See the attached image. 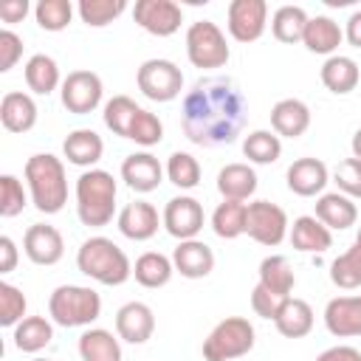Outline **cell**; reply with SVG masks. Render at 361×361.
<instances>
[{
	"mask_svg": "<svg viewBox=\"0 0 361 361\" xmlns=\"http://www.w3.org/2000/svg\"><path fill=\"white\" fill-rule=\"evenodd\" d=\"M324 327L336 338L361 336V293L358 296H333L324 305Z\"/></svg>",
	"mask_w": 361,
	"mask_h": 361,
	"instance_id": "19",
	"label": "cell"
},
{
	"mask_svg": "<svg viewBox=\"0 0 361 361\" xmlns=\"http://www.w3.org/2000/svg\"><path fill=\"white\" fill-rule=\"evenodd\" d=\"M257 333L245 316H226L212 327L203 338V358L206 361H234L254 350Z\"/></svg>",
	"mask_w": 361,
	"mask_h": 361,
	"instance_id": "6",
	"label": "cell"
},
{
	"mask_svg": "<svg viewBox=\"0 0 361 361\" xmlns=\"http://www.w3.org/2000/svg\"><path fill=\"white\" fill-rule=\"evenodd\" d=\"M186 56L195 68H223L231 56V48L217 23L195 20L186 28Z\"/></svg>",
	"mask_w": 361,
	"mask_h": 361,
	"instance_id": "7",
	"label": "cell"
},
{
	"mask_svg": "<svg viewBox=\"0 0 361 361\" xmlns=\"http://www.w3.org/2000/svg\"><path fill=\"white\" fill-rule=\"evenodd\" d=\"M262 288L279 293V296H290L293 285H296V274H293V265L288 257L282 254H271L259 262V279H257Z\"/></svg>",
	"mask_w": 361,
	"mask_h": 361,
	"instance_id": "34",
	"label": "cell"
},
{
	"mask_svg": "<svg viewBox=\"0 0 361 361\" xmlns=\"http://www.w3.org/2000/svg\"><path fill=\"white\" fill-rule=\"evenodd\" d=\"M37 116H39V110H37V102H34L31 93L8 90L0 99V124L8 133H28V130H34Z\"/></svg>",
	"mask_w": 361,
	"mask_h": 361,
	"instance_id": "21",
	"label": "cell"
},
{
	"mask_svg": "<svg viewBox=\"0 0 361 361\" xmlns=\"http://www.w3.org/2000/svg\"><path fill=\"white\" fill-rule=\"evenodd\" d=\"M344 39L353 48H361V8H355L344 23Z\"/></svg>",
	"mask_w": 361,
	"mask_h": 361,
	"instance_id": "52",
	"label": "cell"
},
{
	"mask_svg": "<svg viewBox=\"0 0 361 361\" xmlns=\"http://www.w3.org/2000/svg\"><path fill=\"white\" fill-rule=\"evenodd\" d=\"M350 147H353V158H358V161H361V127L353 133V141H350Z\"/></svg>",
	"mask_w": 361,
	"mask_h": 361,
	"instance_id": "53",
	"label": "cell"
},
{
	"mask_svg": "<svg viewBox=\"0 0 361 361\" xmlns=\"http://www.w3.org/2000/svg\"><path fill=\"white\" fill-rule=\"evenodd\" d=\"M17 259H20L17 243L8 234H3L0 237V274H11L17 268Z\"/></svg>",
	"mask_w": 361,
	"mask_h": 361,
	"instance_id": "49",
	"label": "cell"
},
{
	"mask_svg": "<svg viewBox=\"0 0 361 361\" xmlns=\"http://www.w3.org/2000/svg\"><path fill=\"white\" fill-rule=\"evenodd\" d=\"M172 274H175L172 257H166V254H161V251H144V254L135 259V265H133L135 282H138L141 288H149V290L169 285Z\"/></svg>",
	"mask_w": 361,
	"mask_h": 361,
	"instance_id": "29",
	"label": "cell"
},
{
	"mask_svg": "<svg viewBox=\"0 0 361 361\" xmlns=\"http://www.w3.org/2000/svg\"><path fill=\"white\" fill-rule=\"evenodd\" d=\"M116 178L107 169H85L76 178V214L82 226L102 228L116 214Z\"/></svg>",
	"mask_w": 361,
	"mask_h": 361,
	"instance_id": "4",
	"label": "cell"
},
{
	"mask_svg": "<svg viewBox=\"0 0 361 361\" xmlns=\"http://www.w3.org/2000/svg\"><path fill=\"white\" fill-rule=\"evenodd\" d=\"M135 82H138V90L149 99V102H175L183 90V73L180 68L172 62V59H147L141 62L138 73H135Z\"/></svg>",
	"mask_w": 361,
	"mask_h": 361,
	"instance_id": "8",
	"label": "cell"
},
{
	"mask_svg": "<svg viewBox=\"0 0 361 361\" xmlns=\"http://www.w3.org/2000/svg\"><path fill=\"white\" fill-rule=\"evenodd\" d=\"M164 175H166V169L161 166V161L152 155V152H133V155H127L124 161H121V180L133 189V192H141V195H147V192H155L158 186H161V180H164Z\"/></svg>",
	"mask_w": 361,
	"mask_h": 361,
	"instance_id": "18",
	"label": "cell"
},
{
	"mask_svg": "<svg viewBox=\"0 0 361 361\" xmlns=\"http://www.w3.org/2000/svg\"><path fill=\"white\" fill-rule=\"evenodd\" d=\"M25 293L11 285V282H0V324L3 327H17L25 319Z\"/></svg>",
	"mask_w": 361,
	"mask_h": 361,
	"instance_id": "43",
	"label": "cell"
},
{
	"mask_svg": "<svg viewBox=\"0 0 361 361\" xmlns=\"http://www.w3.org/2000/svg\"><path fill=\"white\" fill-rule=\"evenodd\" d=\"M31 361H51V358H31Z\"/></svg>",
	"mask_w": 361,
	"mask_h": 361,
	"instance_id": "54",
	"label": "cell"
},
{
	"mask_svg": "<svg viewBox=\"0 0 361 361\" xmlns=\"http://www.w3.org/2000/svg\"><path fill=\"white\" fill-rule=\"evenodd\" d=\"M316 217L330 231H344V228L355 226L358 206L353 203V197H347L341 192H324V195L316 197Z\"/></svg>",
	"mask_w": 361,
	"mask_h": 361,
	"instance_id": "28",
	"label": "cell"
},
{
	"mask_svg": "<svg viewBox=\"0 0 361 361\" xmlns=\"http://www.w3.org/2000/svg\"><path fill=\"white\" fill-rule=\"evenodd\" d=\"M319 79H322V85H324L330 93L347 96V93H353V90L358 87V82H361V68H358V62H355L353 56L333 54V56L324 59V65H322V71H319Z\"/></svg>",
	"mask_w": 361,
	"mask_h": 361,
	"instance_id": "24",
	"label": "cell"
},
{
	"mask_svg": "<svg viewBox=\"0 0 361 361\" xmlns=\"http://www.w3.org/2000/svg\"><path fill=\"white\" fill-rule=\"evenodd\" d=\"M330 279L341 290H353L361 285V240H353V245L330 262Z\"/></svg>",
	"mask_w": 361,
	"mask_h": 361,
	"instance_id": "38",
	"label": "cell"
},
{
	"mask_svg": "<svg viewBox=\"0 0 361 361\" xmlns=\"http://www.w3.org/2000/svg\"><path fill=\"white\" fill-rule=\"evenodd\" d=\"M226 25L237 42H257L268 25V3L265 0H231L226 11Z\"/></svg>",
	"mask_w": 361,
	"mask_h": 361,
	"instance_id": "12",
	"label": "cell"
},
{
	"mask_svg": "<svg viewBox=\"0 0 361 361\" xmlns=\"http://www.w3.org/2000/svg\"><path fill=\"white\" fill-rule=\"evenodd\" d=\"M155 333V313L147 302H127L116 310V336L127 344H147Z\"/></svg>",
	"mask_w": 361,
	"mask_h": 361,
	"instance_id": "16",
	"label": "cell"
},
{
	"mask_svg": "<svg viewBox=\"0 0 361 361\" xmlns=\"http://www.w3.org/2000/svg\"><path fill=\"white\" fill-rule=\"evenodd\" d=\"M271 127L279 138H299L310 127V107L302 99H279L271 107Z\"/></svg>",
	"mask_w": 361,
	"mask_h": 361,
	"instance_id": "22",
	"label": "cell"
},
{
	"mask_svg": "<svg viewBox=\"0 0 361 361\" xmlns=\"http://www.w3.org/2000/svg\"><path fill=\"white\" fill-rule=\"evenodd\" d=\"M355 240H361V228H358V234H355Z\"/></svg>",
	"mask_w": 361,
	"mask_h": 361,
	"instance_id": "55",
	"label": "cell"
},
{
	"mask_svg": "<svg viewBox=\"0 0 361 361\" xmlns=\"http://www.w3.org/2000/svg\"><path fill=\"white\" fill-rule=\"evenodd\" d=\"M31 195L23 189V183L14 175H0V217H17L28 206Z\"/></svg>",
	"mask_w": 361,
	"mask_h": 361,
	"instance_id": "44",
	"label": "cell"
},
{
	"mask_svg": "<svg viewBox=\"0 0 361 361\" xmlns=\"http://www.w3.org/2000/svg\"><path fill=\"white\" fill-rule=\"evenodd\" d=\"M341 42H344V28H341L333 17H327V14H316V17L307 20L302 45H305L310 54L333 56V54L338 51Z\"/></svg>",
	"mask_w": 361,
	"mask_h": 361,
	"instance_id": "26",
	"label": "cell"
},
{
	"mask_svg": "<svg viewBox=\"0 0 361 361\" xmlns=\"http://www.w3.org/2000/svg\"><path fill=\"white\" fill-rule=\"evenodd\" d=\"M34 20L42 31H65L73 20V3L71 0H39L34 6Z\"/></svg>",
	"mask_w": 361,
	"mask_h": 361,
	"instance_id": "40",
	"label": "cell"
},
{
	"mask_svg": "<svg viewBox=\"0 0 361 361\" xmlns=\"http://www.w3.org/2000/svg\"><path fill=\"white\" fill-rule=\"evenodd\" d=\"M11 338H14V347L20 350V353H39V350H45L48 344H51V338H54V324H51V319H45V316H25L17 327H14V333H11Z\"/></svg>",
	"mask_w": 361,
	"mask_h": 361,
	"instance_id": "32",
	"label": "cell"
},
{
	"mask_svg": "<svg viewBox=\"0 0 361 361\" xmlns=\"http://www.w3.org/2000/svg\"><path fill=\"white\" fill-rule=\"evenodd\" d=\"M288 189L299 197H316L324 195V186L330 183V169L322 158H296L285 172Z\"/></svg>",
	"mask_w": 361,
	"mask_h": 361,
	"instance_id": "17",
	"label": "cell"
},
{
	"mask_svg": "<svg viewBox=\"0 0 361 361\" xmlns=\"http://www.w3.org/2000/svg\"><path fill=\"white\" fill-rule=\"evenodd\" d=\"M124 11H127L124 0H79L76 3V14L90 28H104L113 20H118Z\"/></svg>",
	"mask_w": 361,
	"mask_h": 361,
	"instance_id": "39",
	"label": "cell"
},
{
	"mask_svg": "<svg viewBox=\"0 0 361 361\" xmlns=\"http://www.w3.org/2000/svg\"><path fill=\"white\" fill-rule=\"evenodd\" d=\"M172 265L175 274L186 279H203L214 271V251L203 240H180L172 251Z\"/></svg>",
	"mask_w": 361,
	"mask_h": 361,
	"instance_id": "20",
	"label": "cell"
},
{
	"mask_svg": "<svg viewBox=\"0 0 361 361\" xmlns=\"http://www.w3.org/2000/svg\"><path fill=\"white\" fill-rule=\"evenodd\" d=\"M62 152L73 166H85V169H96V164L104 155V141L96 130L79 127L73 133H68V138L62 141Z\"/></svg>",
	"mask_w": 361,
	"mask_h": 361,
	"instance_id": "25",
	"label": "cell"
},
{
	"mask_svg": "<svg viewBox=\"0 0 361 361\" xmlns=\"http://www.w3.org/2000/svg\"><path fill=\"white\" fill-rule=\"evenodd\" d=\"M23 175H25L28 195H31V203L37 206V212H42V214L62 212V206L68 203V175H65L62 158H56L51 152H37L25 161Z\"/></svg>",
	"mask_w": 361,
	"mask_h": 361,
	"instance_id": "2",
	"label": "cell"
},
{
	"mask_svg": "<svg viewBox=\"0 0 361 361\" xmlns=\"http://www.w3.org/2000/svg\"><path fill=\"white\" fill-rule=\"evenodd\" d=\"M23 251L34 265H56L65 257V240L56 226L51 223H34L23 234Z\"/></svg>",
	"mask_w": 361,
	"mask_h": 361,
	"instance_id": "14",
	"label": "cell"
},
{
	"mask_svg": "<svg viewBox=\"0 0 361 361\" xmlns=\"http://www.w3.org/2000/svg\"><path fill=\"white\" fill-rule=\"evenodd\" d=\"M25 85L31 93L37 96H48L56 87H62V76H59V65L54 56L48 54H34L25 62Z\"/></svg>",
	"mask_w": 361,
	"mask_h": 361,
	"instance_id": "31",
	"label": "cell"
},
{
	"mask_svg": "<svg viewBox=\"0 0 361 361\" xmlns=\"http://www.w3.org/2000/svg\"><path fill=\"white\" fill-rule=\"evenodd\" d=\"M290 231L288 214L282 206L271 203V200H254L245 209V234L268 248H276Z\"/></svg>",
	"mask_w": 361,
	"mask_h": 361,
	"instance_id": "9",
	"label": "cell"
},
{
	"mask_svg": "<svg viewBox=\"0 0 361 361\" xmlns=\"http://www.w3.org/2000/svg\"><path fill=\"white\" fill-rule=\"evenodd\" d=\"M138 104L130 99V96H113L107 104H104V124H107V130H113L116 135H121V138H127L130 135V127H133V121H135V116H138Z\"/></svg>",
	"mask_w": 361,
	"mask_h": 361,
	"instance_id": "41",
	"label": "cell"
},
{
	"mask_svg": "<svg viewBox=\"0 0 361 361\" xmlns=\"http://www.w3.org/2000/svg\"><path fill=\"white\" fill-rule=\"evenodd\" d=\"M288 299H290V296H279V293L262 288L259 282H257L254 290H251V307H254V313L262 316V319H271V322L279 316V310L285 307Z\"/></svg>",
	"mask_w": 361,
	"mask_h": 361,
	"instance_id": "47",
	"label": "cell"
},
{
	"mask_svg": "<svg viewBox=\"0 0 361 361\" xmlns=\"http://www.w3.org/2000/svg\"><path fill=\"white\" fill-rule=\"evenodd\" d=\"M127 138L135 141V144H141V147H155V144L164 141V121L155 113H149V110L141 107L138 116H135V121H133V127H130V135Z\"/></svg>",
	"mask_w": 361,
	"mask_h": 361,
	"instance_id": "45",
	"label": "cell"
},
{
	"mask_svg": "<svg viewBox=\"0 0 361 361\" xmlns=\"http://www.w3.org/2000/svg\"><path fill=\"white\" fill-rule=\"evenodd\" d=\"M166 178H169V183H175L178 189H195L197 183H200V164H197V158L195 155H189V152H172L169 158H166Z\"/></svg>",
	"mask_w": 361,
	"mask_h": 361,
	"instance_id": "42",
	"label": "cell"
},
{
	"mask_svg": "<svg viewBox=\"0 0 361 361\" xmlns=\"http://www.w3.org/2000/svg\"><path fill=\"white\" fill-rule=\"evenodd\" d=\"M307 11L302 6H279L271 17V34L285 42V45H293V42H302L305 37V28H307Z\"/></svg>",
	"mask_w": 361,
	"mask_h": 361,
	"instance_id": "35",
	"label": "cell"
},
{
	"mask_svg": "<svg viewBox=\"0 0 361 361\" xmlns=\"http://www.w3.org/2000/svg\"><path fill=\"white\" fill-rule=\"evenodd\" d=\"M316 361H361V350H355L350 344H336V347H327L324 353H319Z\"/></svg>",
	"mask_w": 361,
	"mask_h": 361,
	"instance_id": "51",
	"label": "cell"
},
{
	"mask_svg": "<svg viewBox=\"0 0 361 361\" xmlns=\"http://www.w3.org/2000/svg\"><path fill=\"white\" fill-rule=\"evenodd\" d=\"M333 183L338 186L341 195L347 197H361V161L358 158H344L333 169Z\"/></svg>",
	"mask_w": 361,
	"mask_h": 361,
	"instance_id": "46",
	"label": "cell"
},
{
	"mask_svg": "<svg viewBox=\"0 0 361 361\" xmlns=\"http://www.w3.org/2000/svg\"><path fill=\"white\" fill-rule=\"evenodd\" d=\"M313 322H316L313 307L305 299H296V296H290L285 302V307L279 310V316L274 319L279 336H285V338H305L313 330Z\"/></svg>",
	"mask_w": 361,
	"mask_h": 361,
	"instance_id": "30",
	"label": "cell"
},
{
	"mask_svg": "<svg viewBox=\"0 0 361 361\" xmlns=\"http://www.w3.org/2000/svg\"><path fill=\"white\" fill-rule=\"evenodd\" d=\"M23 56V37L11 28L0 31V73H8Z\"/></svg>",
	"mask_w": 361,
	"mask_h": 361,
	"instance_id": "48",
	"label": "cell"
},
{
	"mask_svg": "<svg viewBox=\"0 0 361 361\" xmlns=\"http://www.w3.org/2000/svg\"><path fill=\"white\" fill-rule=\"evenodd\" d=\"M259 186V178L254 172L251 164H226L220 172H217V192L223 195V200H248L254 197Z\"/></svg>",
	"mask_w": 361,
	"mask_h": 361,
	"instance_id": "27",
	"label": "cell"
},
{
	"mask_svg": "<svg viewBox=\"0 0 361 361\" xmlns=\"http://www.w3.org/2000/svg\"><path fill=\"white\" fill-rule=\"evenodd\" d=\"M248 121V99L231 76L197 79L180 104V127L197 147L214 149L234 144Z\"/></svg>",
	"mask_w": 361,
	"mask_h": 361,
	"instance_id": "1",
	"label": "cell"
},
{
	"mask_svg": "<svg viewBox=\"0 0 361 361\" xmlns=\"http://www.w3.org/2000/svg\"><path fill=\"white\" fill-rule=\"evenodd\" d=\"M28 0H3L0 3V20L3 23H23L28 14Z\"/></svg>",
	"mask_w": 361,
	"mask_h": 361,
	"instance_id": "50",
	"label": "cell"
},
{
	"mask_svg": "<svg viewBox=\"0 0 361 361\" xmlns=\"http://www.w3.org/2000/svg\"><path fill=\"white\" fill-rule=\"evenodd\" d=\"M79 355L82 361H121V344L110 330L87 327L79 336Z\"/></svg>",
	"mask_w": 361,
	"mask_h": 361,
	"instance_id": "33",
	"label": "cell"
},
{
	"mask_svg": "<svg viewBox=\"0 0 361 361\" xmlns=\"http://www.w3.org/2000/svg\"><path fill=\"white\" fill-rule=\"evenodd\" d=\"M116 223L127 240L144 243V240H152L158 234V228L164 226V217L158 214V209L149 200H133L118 212Z\"/></svg>",
	"mask_w": 361,
	"mask_h": 361,
	"instance_id": "15",
	"label": "cell"
},
{
	"mask_svg": "<svg viewBox=\"0 0 361 361\" xmlns=\"http://www.w3.org/2000/svg\"><path fill=\"white\" fill-rule=\"evenodd\" d=\"M102 93H104L102 76L93 73V71H85V68L82 71H71L62 79V87H59L62 107L68 113H76V116L93 113L102 104Z\"/></svg>",
	"mask_w": 361,
	"mask_h": 361,
	"instance_id": "10",
	"label": "cell"
},
{
	"mask_svg": "<svg viewBox=\"0 0 361 361\" xmlns=\"http://www.w3.org/2000/svg\"><path fill=\"white\" fill-rule=\"evenodd\" d=\"M164 228L180 243V240H195L206 223V214H203V203L192 195H175L166 200L164 212Z\"/></svg>",
	"mask_w": 361,
	"mask_h": 361,
	"instance_id": "11",
	"label": "cell"
},
{
	"mask_svg": "<svg viewBox=\"0 0 361 361\" xmlns=\"http://www.w3.org/2000/svg\"><path fill=\"white\" fill-rule=\"evenodd\" d=\"M133 20L152 37H172L183 23V11L175 0H138Z\"/></svg>",
	"mask_w": 361,
	"mask_h": 361,
	"instance_id": "13",
	"label": "cell"
},
{
	"mask_svg": "<svg viewBox=\"0 0 361 361\" xmlns=\"http://www.w3.org/2000/svg\"><path fill=\"white\" fill-rule=\"evenodd\" d=\"M76 268L99 285L116 288L133 276V262L110 237H87L76 251Z\"/></svg>",
	"mask_w": 361,
	"mask_h": 361,
	"instance_id": "3",
	"label": "cell"
},
{
	"mask_svg": "<svg viewBox=\"0 0 361 361\" xmlns=\"http://www.w3.org/2000/svg\"><path fill=\"white\" fill-rule=\"evenodd\" d=\"M288 240L302 254H322L333 245V231L316 214H302V217L293 220V226L288 231Z\"/></svg>",
	"mask_w": 361,
	"mask_h": 361,
	"instance_id": "23",
	"label": "cell"
},
{
	"mask_svg": "<svg viewBox=\"0 0 361 361\" xmlns=\"http://www.w3.org/2000/svg\"><path fill=\"white\" fill-rule=\"evenodd\" d=\"M48 316L59 327H87L102 316V296L87 285H59L48 296Z\"/></svg>",
	"mask_w": 361,
	"mask_h": 361,
	"instance_id": "5",
	"label": "cell"
},
{
	"mask_svg": "<svg viewBox=\"0 0 361 361\" xmlns=\"http://www.w3.org/2000/svg\"><path fill=\"white\" fill-rule=\"evenodd\" d=\"M245 209L248 203L240 200H223L212 212V231L220 240H237L245 234Z\"/></svg>",
	"mask_w": 361,
	"mask_h": 361,
	"instance_id": "36",
	"label": "cell"
},
{
	"mask_svg": "<svg viewBox=\"0 0 361 361\" xmlns=\"http://www.w3.org/2000/svg\"><path fill=\"white\" fill-rule=\"evenodd\" d=\"M243 155L251 164H259V166L276 164L279 155H282V138L271 130H251L243 138Z\"/></svg>",
	"mask_w": 361,
	"mask_h": 361,
	"instance_id": "37",
	"label": "cell"
}]
</instances>
